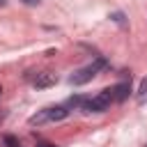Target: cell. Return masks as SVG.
Masks as SVG:
<instances>
[{"label":"cell","instance_id":"6da1fadb","mask_svg":"<svg viewBox=\"0 0 147 147\" xmlns=\"http://www.w3.org/2000/svg\"><path fill=\"white\" fill-rule=\"evenodd\" d=\"M71 110L64 106V103H57V106H48V108H41V110H37L30 119H28V124L30 126H41V124H51V122H62L67 115H69Z\"/></svg>","mask_w":147,"mask_h":147},{"label":"cell","instance_id":"7a4b0ae2","mask_svg":"<svg viewBox=\"0 0 147 147\" xmlns=\"http://www.w3.org/2000/svg\"><path fill=\"white\" fill-rule=\"evenodd\" d=\"M108 67V60L106 57H96L94 62H90V64H85L83 69H78V71H74L71 76H69V85H85V83H90L99 71H103Z\"/></svg>","mask_w":147,"mask_h":147},{"label":"cell","instance_id":"3957f363","mask_svg":"<svg viewBox=\"0 0 147 147\" xmlns=\"http://www.w3.org/2000/svg\"><path fill=\"white\" fill-rule=\"evenodd\" d=\"M115 103V96H113V90L110 87H106V90H101L96 96H85L83 99V106H80V110H85V113H106V110H110V106Z\"/></svg>","mask_w":147,"mask_h":147},{"label":"cell","instance_id":"277c9868","mask_svg":"<svg viewBox=\"0 0 147 147\" xmlns=\"http://www.w3.org/2000/svg\"><path fill=\"white\" fill-rule=\"evenodd\" d=\"M57 83V76L53 71H37V76L32 78V87L37 90H46V87H53Z\"/></svg>","mask_w":147,"mask_h":147},{"label":"cell","instance_id":"5b68a950","mask_svg":"<svg viewBox=\"0 0 147 147\" xmlns=\"http://www.w3.org/2000/svg\"><path fill=\"white\" fill-rule=\"evenodd\" d=\"M110 90H113L115 103H122V101H126V99H129V94L133 92V90H131V78H129V80H122V83H117V85H113Z\"/></svg>","mask_w":147,"mask_h":147},{"label":"cell","instance_id":"8992f818","mask_svg":"<svg viewBox=\"0 0 147 147\" xmlns=\"http://www.w3.org/2000/svg\"><path fill=\"white\" fill-rule=\"evenodd\" d=\"M136 99H138V103H145V101H147V76L140 80V87H138V94H136Z\"/></svg>","mask_w":147,"mask_h":147},{"label":"cell","instance_id":"52a82bcc","mask_svg":"<svg viewBox=\"0 0 147 147\" xmlns=\"http://www.w3.org/2000/svg\"><path fill=\"white\" fill-rule=\"evenodd\" d=\"M2 142H5V147H21V142H18L14 136H5V138H2Z\"/></svg>","mask_w":147,"mask_h":147},{"label":"cell","instance_id":"ba28073f","mask_svg":"<svg viewBox=\"0 0 147 147\" xmlns=\"http://www.w3.org/2000/svg\"><path fill=\"white\" fill-rule=\"evenodd\" d=\"M37 147H57V145H53V142H44V140H37Z\"/></svg>","mask_w":147,"mask_h":147},{"label":"cell","instance_id":"9c48e42d","mask_svg":"<svg viewBox=\"0 0 147 147\" xmlns=\"http://www.w3.org/2000/svg\"><path fill=\"white\" fill-rule=\"evenodd\" d=\"M113 18H115V21H117V23H124V16H122V14H119V11H117V14H113Z\"/></svg>","mask_w":147,"mask_h":147},{"label":"cell","instance_id":"30bf717a","mask_svg":"<svg viewBox=\"0 0 147 147\" xmlns=\"http://www.w3.org/2000/svg\"><path fill=\"white\" fill-rule=\"evenodd\" d=\"M25 5H39V0H23Z\"/></svg>","mask_w":147,"mask_h":147},{"label":"cell","instance_id":"8fae6325","mask_svg":"<svg viewBox=\"0 0 147 147\" xmlns=\"http://www.w3.org/2000/svg\"><path fill=\"white\" fill-rule=\"evenodd\" d=\"M0 5H7V0H0Z\"/></svg>","mask_w":147,"mask_h":147},{"label":"cell","instance_id":"7c38bea8","mask_svg":"<svg viewBox=\"0 0 147 147\" xmlns=\"http://www.w3.org/2000/svg\"><path fill=\"white\" fill-rule=\"evenodd\" d=\"M0 92H2V87H0Z\"/></svg>","mask_w":147,"mask_h":147}]
</instances>
